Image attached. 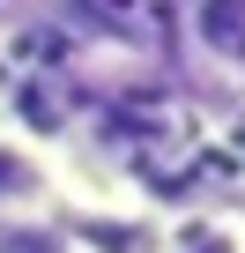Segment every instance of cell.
Returning <instances> with one entry per match:
<instances>
[{"mask_svg": "<svg viewBox=\"0 0 245 253\" xmlns=\"http://www.w3.org/2000/svg\"><path fill=\"white\" fill-rule=\"evenodd\" d=\"M67 149H45L37 134H23V126L0 119V223L15 216H60L67 201Z\"/></svg>", "mask_w": 245, "mask_h": 253, "instance_id": "1", "label": "cell"}, {"mask_svg": "<svg viewBox=\"0 0 245 253\" xmlns=\"http://www.w3.org/2000/svg\"><path fill=\"white\" fill-rule=\"evenodd\" d=\"M156 253H245V209L238 201H193L156 216Z\"/></svg>", "mask_w": 245, "mask_h": 253, "instance_id": "2", "label": "cell"}, {"mask_svg": "<svg viewBox=\"0 0 245 253\" xmlns=\"http://www.w3.org/2000/svg\"><path fill=\"white\" fill-rule=\"evenodd\" d=\"M178 15V30L193 38V52L208 60V67H245V8H171Z\"/></svg>", "mask_w": 245, "mask_h": 253, "instance_id": "3", "label": "cell"}, {"mask_svg": "<svg viewBox=\"0 0 245 253\" xmlns=\"http://www.w3.org/2000/svg\"><path fill=\"white\" fill-rule=\"evenodd\" d=\"M0 253H82V246L60 216H15V223H0Z\"/></svg>", "mask_w": 245, "mask_h": 253, "instance_id": "4", "label": "cell"}, {"mask_svg": "<svg viewBox=\"0 0 245 253\" xmlns=\"http://www.w3.org/2000/svg\"><path fill=\"white\" fill-rule=\"evenodd\" d=\"M223 142L238 149V164H245V104H230V119H223Z\"/></svg>", "mask_w": 245, "mask_h": 253, "instance_id": "5", "label": "cell"}]
</instances>
